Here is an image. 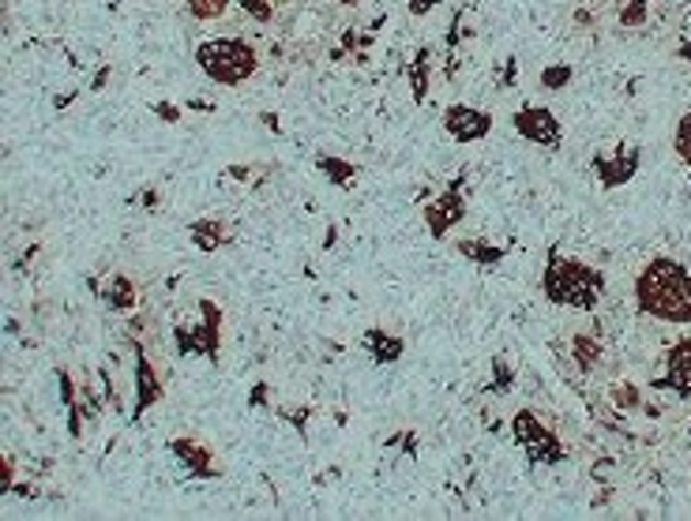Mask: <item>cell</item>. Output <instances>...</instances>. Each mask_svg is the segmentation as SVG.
I'll list each match as a JSON object with an SVG mask.
<instances>
[{
  "label": "cell",
  "instance_id": "6",
  "mask_svg": "<svg viewBox=\"0 0 691 521\" xmlns=\"http://www.w3.org/2000/svg\"><path fill=\"white\" fill-rule=\"evenodd\" d=\"M512 128L526 143L541 146V151H557L563 140V128L549 106H518L512 113Z\"/></svg>",
  "mask_w": 691,
  "mask_h": 521
},
{
  "label": "cell",
  "instance_id": "9",
  "mask_svg": "<svg viewBox=\"0 0 691 521\" xmlns=\"http://www.w3.org/2000/svg\"><path fill=\"white\" fill-rule=\"evenodd\" d=\"M654 387L669 390V395L691 401V337H680L677 345H669L666 372H661V376L654 379Z\"/></svg>",
  "mask_w": 691,
  "mask_h": 521
},
{
  "label": "cell",
  "instance_id": "14",
  "mask_svg": "<svg viewBox=\"0 0 691 521\" xmlns=\"http://www.w3.org/2000/svg\"><path fill=\"white\" fill-rule=\"evenodd\" d=\"M102 300H106V308H113V312H132V308L140 304V292H135L129 274H113L102 292Z\"/></svg>",
  "mask_w": 691,
  "mask_h": 521
},
{
  "label": "cell",
  "instance_id": "10",
  "mask_svg": "<svg viewBox=\"0 0 691 521\" xmlns=\"http://www.w3.org/2000/svg\"><path fill=\"white\" fill-rule=\"evenodd\" d=\"M594 173L602 188H624L639 173V146H621L616 154H597Z\"/></svg>",
  "mask_w": 691,
  "mask_h": 521
},
{
  "label": "cell",
  "instance_id": "21",
  "mask_svg": "<svg viewBox=\"0 0 691 521\" xmlns=\"http://www.w3.org/2000/svg\"><path fill=\"white\" fill-rule=\"evenodd\" d=\"M672 146H677L680 162H688V166H691V113H684V117H680V124H677V135H672Z\"/></svg>",
  "mask_w": 691,
  "mask_h": 521
},
{
  "label": "cell",
  "instance_id": "22",
  "mask_svg": "<svg viewBox=\"0 0 691 521\" xmlns=\"http://www.w3.org/2000/svg\"><path fill=\"white\" fill-rule=\"evenodd\" d=\"M238 4H241V12L249 15V20H256V23L275 20V4H271V0H238Z\"/></svg>",
  "mask_w": 691,
  "mask_h": 521
},
{
  "label": "cell",
  "instance_id": "19",
  "mask_svg": "<svg viewBox=\"0 0 691 521\" xmlns=\"http://www.w3.org/2000/svg\"><path fill=\"white\" fill-rule=\"evenodd\" d=\"M185 8H188V15L199 23H215V20H222L226 12H230V0H185Z\"/></svg>",
  "mask_w": 691,
  "mask_h": 521
},
{
  "label": "cell",
  "instance_id": "25",
  "mask_svg": "<svg viewBox=\"0 0 691 521\" xmlns=\"http://www.w3.org/2000/svg\"><path fill=\"white\" fill-rule=\"evenodd\" d=\"M613 401L621 409H639V390L635 387H613Z\"/></svg>",
  "mask_w": 691,
  "mask_h": 521
},
{
  "label": "cell",
  "instance_id": "23",
  "mask_svg": "<svg viewBox=\"0 0 691 521\" xmlns=\"http://www.w3.org/2000/svg\"><path fill=\"white\" fill-rule=\"evenodd\" d=\"M541 84L549 90H560L563 84H571V64H557V68H545L541 71Z\"/></svg>",
  "mask_w": 691,
  "mask_h": 521
},
{
  "label": "cell",
  "instance_id": "12",
  "mask_svg": "<svg viewBox=\"0 0 691 521\" xmlns=\"http://www.w3.org/2000/svg\"><path fill=\"white\" fill-rule=\"evenodd\" d=\"M158 398H162L158 372L151 368L147 350H143V345H135V409H132V420H140Z\"/></svg>",
  "mask_w": 691,
  "mask_h": 521
},
{
  "label": "cell",
  "instance_id": "2",
  "mask_svg": "<svg viewBox=\"0 0 691 521\" xmlns=\"http://www.w3.org/2000/svg\"><path fill=\"white\" fill-rule=\"evenodd\" d=\"M541 292L545 300L557 308L594 312L605 297V274L583 259H571V255H560L557 248H549V259H545V270H541Z\"/></svg>",
  "mask_w": 691,
  "mask_h": 521
},
{
  "label": "cell",
  "instance_id": "16",
  "mask_svg": "<svg viewBox=\"0 0 691 521\" xmlns=\"http://www.w3.org/2000/svg\"><path fill=\"white\" fill-rule=\"evenodd\" d=\"M188 233H193V244L199 252H215V248H222V241H226V225L218 222V218H199Z\"/></svg>",
  "mask_w": 691,
  "mask_h": 521
},
{
  "label": "cell",
  "instance_id": "24",
  "mask_svg": "<svg viewBox=\"0 0 691 521\" xmlns=\"http://www.w3.org/2000/svg\"><path fill=\"white\" fill-rule=\"evenodd\" d=\"M624 26H643L647 23V0H627V8L621 12Z\"/></svg>",
  "mask_w": 691,
  "mask_h": 521
},
{
  "label": "cell",
  "instance_id": "4",
  "mask_svg": "<svg viewBox=\"0 0 691 521\" xmlns=\"http://www.w3.org/2000/svg\"><path fill=\"white\" fill-rule=\"evenodd\" d=\"M199 308V323H177L173 331V345H177L180 356H207V361H218V345H222V308L215 300H196Z\"/></svg>",
  "mask_w": 691,
  "mask_h": 521
},
{
  "label": "cell",
  "instance_id": "8",
  "mask_svg": "<svg viewBox=\"0 0 691 521\" xmlns=\"http://www.w3.org/2000/svg\"><path fill=\"white\" fill-rule=\"evenodd\" d=\"M443 132H448L454 143H478L493 132V117L474 106H448L443 109Z\"/></svg>",
  "mask_w": 691,
  "mask_h": 521
},
{
  "label": "cell",
  "instance_id": "11",
  "mask_svg": "<svg viewBox=\"0 0 691 521\" xmlns=\"http://www.w3.org/2000/svg\"><path fill=\"white\" fill-rule=\"evenodd\" d=\"M169 451L177 454V462L185 465L188 477H218L222 473V465L215 462V451L199 443V439H173Z\"/></svg>",
  "mask_w": 691,
  "mask_h": 521
},
{
  "label": "cell",
  "instance_id": "13",
  "mask_svg": "<svg viewBox=\"0 0 691 521\" xmlns=\"http://www.w3.org/2000/svg\"><path fill=\"white\" fill-rule=\"evenodd\" d=\"M361 345H365V353L372 356L376 364H395L398 356H403V337L391 334V331H380V326H372V331L361 334Z\"/></svg>",
  "mask_w": 691,
  "mask_h": 521
},
{
  "label": "cell",
  "instance_id": "15",
  "mask_svg": "<svg viewBox=\"0 0 691 521\" xmlns=\"http://www.w3.org/2000/svg\"><path fill=\"white\" fill-rule=\"evenodd\" d=\"M602 337H597L594 331H583V334H575L571 337V356H575V364L583 372H594L597 364H602Z\"/></svg>",
  "mask_w": 691,
  "mask_h": 521
},
{
  "label": "cell",
  "instance_id": "20",
  "mask_svg": "<svg viewBox=\"0 0 691 521\" xmlns=\"http://www.w3.org/2000/svg\"><path fill=\"white\" fill-rule=\"evenodd\" d=\"M316 162H320V169L327 173V177H331V185H339V188H350L353 173H358V169H353V166H350V162H339V158H327V154H320V158H316Z\"/></svg>",
  "mask_w": 691,
  "mask_h": 521
},
{
  "label": "cell",
  "instance_id": "5",
  "mask_svg": "<svg viewBox=\"0 0 691 521\" xmlns=\"http://www.w3.org/2000/svg\"><path fill=\"white\" fill-rule=\"evenodd\" d=\"M512 435H515V443L526 451V458L530 462H541V465L563 462V443L549 424H541V417L534 413V409H518V413L512 417Z\"/></svg>",
  "mask_w": 691,
  "mask_h": 521
},
{
  "label": "cell",
  "instance_id": "1",
  "mask_svg": "<svg viewBox=\"0 0 691 521\" xmlns=\"http://www.w3.org/2000/svg\"><path fill=\"white\" fill-rule=\"evenodd\" d=\"M635 304L643 315L661 323L691 326V270L669 255L650 259L635 278Z\"/></svg>",
  "mask_w": 691,
  "mask_h": 521
},
{
  "label": "cell",
  "instance_id": "17",
  "mask_svg": "<svg viewBox=\"0 0 691 521\" xmlns=\"http://www.w3.org/2000/svg\"><path fill=\"white\" fill-rule=\"evenodd\" d=\"M454 248H459V255H467L470 263H481V267H496V263L504 259V248H493V244L474 241V236H462Z\"/></svg>",
  "mask_w": 691,
  "mask_h": 521
},
{
  "label": "cell",
  "instance_id": "26",
  "mask_svg": "<svg viewBox=\"0 0 691 521\" xmlns=\"http://www.w3.org/2000/svg\"><path fill=\"white\" fill-rule=\"evenodd\" d=\"M432 4H436V0H410V12L414 15H429Z\"/></svg>",
  "mask_w": 691,
  "mask_h": 521
},
{
  "label": "cell",
  "instance_id": "27",
  "mask_svg": "<svg viewBox=\"0 0 691 521\" xmlns=\"http://www.w3.org/2000/svg\"><path fill=\"white\" fill-rule=\"evenodd\" d=\"M12 477H15V462L12 458H4V484H0V488H12Z\"/></svg>",
  "mask_w": 691,
  "mask_h": 521
},
{
  "label": "cell",
  "instance_id": "7",
  "mask_svg": "<svg viewBox=\"0 0 691 521\" xmlns=\"http://www.w3.org/2000/svg\"><path fill=\"white\" fill-rule=\"evenodd\" d=\"M421 218L425 225H429V233L436 236V241H443L454 225L467 218V199H462V177L454 180V185L448 191H440V196L432 199V203L421 207Z\"/></svg>",
  "mask_w": 691,
  "mask_h": 521
},
{
  "label": "cell",
  "instance_id": "18",
  "mask_svg": "<svg viewBox=\"0 0 691 521\" xmlns=\"http://www.w3.org/2000/svg\"><path fill=\"white\" fill-rule=\"evenodd\" d=\"M429 60H432V53H429V49H417V53H414V60H410L414 102H425V98H429Z\"/></svg>",
  "mask_w": 691,
  "mask_h": 521
},
{
  "label": "cell",
  "instance_id": "3",
  "mask_svg": "<svg viewBox=\"0 0 691 521\" xmlns=\"http://www.w3.org/2000/svg\"><path fill=\"white\" fill-rule=\"evenodd\" d=\"M196 64L207 79H215V84L241 87L256 76L260 57H256V49L241 38H211V42L196 45Z\"/></svg>",
  "mask_w": 691,
  "mask_h": 521
}]
</instances>
